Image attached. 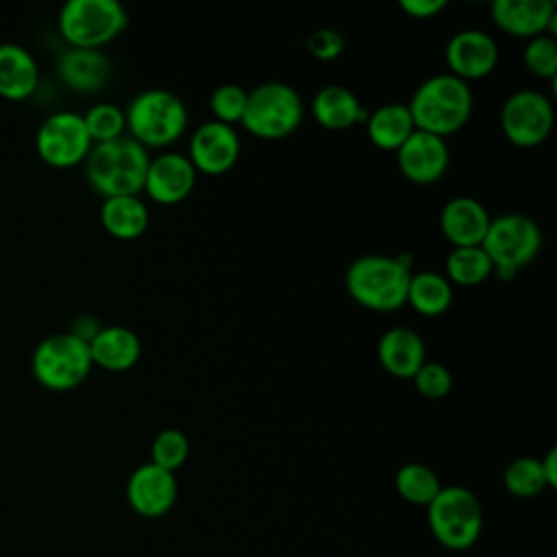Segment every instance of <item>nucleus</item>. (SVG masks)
Instances as JSON below:
<instances>
[{
  "label": "nucleus",
  "instance_id": "1",
  "mask_svg": "<svg viewBox=\"0 0 557 557\" xmlns=\"http://www.w3.org/2000/svg\"><path fill=\"white\" fill-rule=\"evenodd\" d=\"M472 107L470 85L448 72L422 81L407 104L413 126L437 137H448L463 128L472 115Z\"/></svg>",
  "mask_w": 557,
  "mask_h": 557
},
{
  "label": "nucleus",
  "instance_id": "2",
  "mask_svg": "<svg viewBox=\"0 0 557 557\" xmlns=\"http://www.w3.org/2000/svg\"><path fill=\"white\" fill-rule=\"evenodd\" d=\"M148 163V150L133 137L122 135L91 146L85 159V176L91 189L102 198L139 196V191H144Z\"/></svg>",
  "mask_w": 557,
  "mask_h": 557
},
{
  "label": "nucleus",
  "instance_id": "3",
  "mask_svg": "<svg viewBox=\"0 0 557 557\" xmlns=\"http://www.w3.org/2000/svg\"><path fill=\"white\" fill-rule=\"evenodd\" d=\"M411 270L400 257L361 255L350 261L344 283L355 302L372 311H396L407 302Z\"/></svg>",
  "mask_w": 557,
  "mask_h": 557
},
{
  "label": "nucleus",
  "instance_id": "4",
  "mask_svg": "<svg viewBox=\"0 0 557 557\" xmlns=\"http://www.w3.org/2000/svg\"><path fill=\"white\" fill-rule=\"evenodd\" d=\"M426 524L440 546L453 553L470 550L483 531V507L463 485H442L426 505Z\"/></svg>",
  "mask_w": 557,
  "mask_h": 557
},
{
  "label": "nucleus",
  "instance_id": "5",
  "mask_svg": "<svg viewBox=\"0 0 557 557\" xmlns=\"http://www.w3.org/2000/svg\"><path fill=\"white\" fill-rule=\"evenodd\" d=\"M128 137L148 148H165L187 131L185 102L161 87L139 91L124 111Z\"/></svg>",
  "mask_w": 557,
  "mask_h": 557
},
{
  "label": "nucleus",
  "instance_id": "6",
  "mask_svg": "<svg viewBox=\"0 0 557 557\" xmlns=\"http://www.w3.org/2000/svg\"><path fill=\"white\" fill-rule=\"evenodd\" d=\"M481 248L492 261V274L511 281L542 250V228L524 213H503L490 220Z\"/></svg>",
  "mask_w": 557,
  "mask_h": 557
},
{
  "label": "nucleus",
  "instance_id": "7",
  "mask_svg": "<svg viewBox=\"0 0 557 557\" xmlns=\"http://www.w3.org/2000/svg\"><path fill=\"white\" fill-rule=\"evenodd\" d=\"M128 26V13L117 0H67L57 17V28L67 48L100 50Z\"/></svg>",
  "mask_w": 557,
  "mask_h": 557
},
{
  "label": "nucleus",
  "instance_id": "8",
  "mask_svg": "<svg viewBox=\"0 0 557 557\" xmlns=\"http://www.w3.org/2000/svg\"><path fill=\"white\" fill-rule=\"evenodd\" d=\"M89 344L70 331L44 337L30 357L35 381L52 392H70L83 385L91 372Z\"/></svg>",
  "mask_w": 557,
  "mask_h": 557
},
{
  "label": "nucleus",
  "instance_id": "9",
  "mask_svg": "<svg viewBox=\"0 0 557 557\" xmlns=\"http://www.w3.org/2000/svg\"><path fill=\"white\" fill-rule=\"evenodd\" d=\"M300 94L281 81H268L248 91L244 128L259 139H283L302 122Z\"/></svg>",
  "mask_w": 557,
  "mask_h": 557
},
{
  "label": "nucleus",
  "instance_id": "10",
  "mask_svg": "<svg viewBox=\"0 0 557 557\" xmlns=\"http://www.w3.org/2000/svg\"><path fill=\"white\" fill-rule=\"evenodd\" d=\"M94 141L76 111H57L48 115L35 135V150L50 168L67 170L85 163Z\"/></svg>",
  "mask_w": 557,
  "mask_h": 557
},
{
  "label": "nucleus",
  "instance_id": "11",
  "mask_svg": "<svg viewBox=\"0 0 557 557\" xmlns=\"http://www.w3.org/2000/svg\"><path fill=\"white\" fill-rule=\"evenodd\" d=\"M555 111L548 96L535 89L513 91L500 109L503 135L520 148L540 146L553 131Z\"/></svg>",
  "mask_w": 557,
  "mask_h": 557
},
{
  "label": "nucleus",
  "instance_id": "12",
  "mask_svg": "<svg viewBox=\"0 0 557 557\" xmlns=\"http://www.w3.org/2000/svg\"><path fill=\"white\" fill-rule=\"evenodd\" d=\"M176 498L178 481L174 472H168L150 461L137 466L126 481V500L141 518H163L172 511Z\"/></svg>",
  "mask_w": 557,
  "mask_h": 557
},
{
  "label": "nucleus",
  "instance_id": "13",
  "mask_svg": "<svg viewBox=\"0 0 557 557\" xmlns=\"http://www.w3.org/2000/svg\"><path fill=\"white\" fill-rule=\"evenodd\" d=\"M242 141L233 126L222 122L200 124L189 139V161L196 172L220 176L226 174L239 159Z\"/></svg>",
  "mask_w": 557,
  "mask_h": 557
},
{
  "label": "nucleus",
  "instance_id": "14",
  "mask_svg": "<svg viewBox=\"0 0 557 557\" xmlns=\"http://www.w3.org/2000/svg\"><path fill=\"white\" fill-rule=\"evenodd\" d=\"M396 163L407 181L416 185H431L446 174L450 150L444 137L416 128L396 150Z\"/></svg>",
  "mask_w": 557,
  "mask_h": 557
},
{
  "label": "nucleus",
  "instance_id": "15",
  "mask_svg": "<svg viewBox=\"0 0 557 557\" xmlns=\"http://www.w3.org/2000/svg\"><path fill=\"white\" fill-rule=\"evenodd\" d=\"M444 59L448 74L468 83L494 72L498 63V46L485 30L466 28L448 39Z\"/></svg>",
  "mask_w": 557,
  "mask_h": 557
},
{
  "label": "nucleus",
  "instance_id": "16",
  "mask_svg": "<svg viewBox=\"0 0 557 557\" xmlns=\"http://www.w3.org/2000/svg\"><path fill=\"white\" fill-rule=\"evenodd\" d=\"M494 24L520 39L553 35L557 24V7L553 0H494L490 7Z\"/></svg>",
  "mask_w": 557,
  "mask_h": 557
},
{
  "label": "nucleus",
  "instance_id": "17",
  "mask_svg": "<svg viewBox=\"0 0 557 557\" xmlns=\"http://www.w3.org/2000/svg\"><path fill=\"white\" fill-rule=\"evenodd\" d=\"M196 176L198 172L189 157L181 152H163L150 159L144 191L159 205H178L194 191Z\"/></svg>",
  "mask_w": 557,
  "mask_h": 557
},
{
  "label": "nucleus",
  "instance_id": "18",
  "mask_svg": "<svg viewBox=\"0 0 557 557\" xmlns=\"http://www.w3.org/2000/svg\"><path fill=\"white\" fill-rule=\"evenodd\" d=\"M490 220L492 218L483 202L470 196H455L442 207L440 228L453 248L481 246Z\"/></svg>",
  "mask_w": 557,
  "mask_h": 557
},
{
  "label": "nucleus",
  "instance_id": "19",
  "mask_svg": "<svg viewBox=\"0 0 557 557\" xmlns=\"http://www.w3.org/2000/svg\"><path fill=\"white\" fill-rule=\"evenodd\" d=\"M61 83L78 94L100 91L111 76V61L102 50L65 48L57 61Z\"/></svg>",
  "mask_w": 557,
  "mask_h": 557
},
{
  "label": "nucleus",
  "instance_id": "20",
  "mask_svg": "<svg viewBox=\"0 0 557 557\" xmlns=\"http://www.w3.org/2000/svg\"><path fill=\"white\" fill-rule=\"evenodd\" d=\"M91 363L109 372H126L141 357L139 335L122 324L100 326V331L89 342Z\"/></svg>",
  "mask_w": 557,
  "mask_h": 557
},
{
  "label": "nucleus",
  "instance_id": "21",
  "mask_svg": "<svg viewBox=\"0 0 557 557\" xmlns=\"http://www.w3.org/2000/svg\"><path fill=\"white\" fill-rule=\"evenodd\" d=\"M376 357L383 370L398 379H411L426 361L422 337L409 326L387 329L376 344Z\"/></svg>",
  "mask_w": 557,
  "mask_h": 557
},
{
  "label": "nucleus",
  "instance_id": "22",
  "mask_svg": "<svg viewBox=\"0 0 557 557\" xmlns=\"http://www.w3.org/2000/svg\"><path fill=\"white\" fill-rule=\"evenodd\" d=\"M39 87V65L33 52L20 44H0V96L7 100H26Z\"/></svg>",
  "mask_w": 557,
  "mask_h": 557
},
{
  "label": "nucleus",
  "instance_id": "23",
  "mask_svg": "<svg viewBox=\"0 0 557 557\" xmlns=\"http://www.w3.org/2000/svg\"><path fill=\"white\" fill-rule=\"evenodd\" d=\"M311 111L315 122L329 131H346L368 117V111L361 107L355 91L335 83L315 91Z\"/></svg>",
  "mask_w": 557,
  "mask_h": 557
},
{
  "label": "nucleus",
  "instance_id": "24",
  "mask_svg": "<svg viewBox=\"0 0 557 557\" xmlns=\"http://www.w3.org/2000/svg\"><path fill=\"white\" fill-rule=\"evenodd\" d=\"M148 209L139 196H113L100 205V224L115 239H135L146 233Z\"/></svg>",
  "mask_w": 557,
  "mask_h": 557
},
{
  "label": "nucleus",
  "instance_id": "25",
  "mask_svg": "<svg viewBox=\"0 0 557 557\" xmlns=\"http://www.w3.org/2000/svg\"><path fill=\"white\" fill-rule=\"evenodd\" d=\"M368 137L381 150H398L405 139L416 131L407 104L387 102L376 107L366 117Z\"/></svg>",
  "mask_w": 557,
  "mask_h": 557
},
{
  "label": "nucleus",
  "instance_id": "26",
  "mask_svg": "<svg viewBox=\"0 0 557 557\" xmlns=\"http://www.w3.org/2000/svg\"><path fill=\"white\" fill-rule=\"evenodd\" d=\"M407 302L426 318L442 315L453 305V285L444 274L433 270L411 272Z\"/></svg>",
  "mask_w": 557,
  "mask_h": 557
},
{
  "label": "nucleus",
  "instance_id": "27",
  "mask_svg": "<svg viewBox=\"0 0 557 557\" xmlns=\"http://www.w3.org/2000/svg\"><path fill=\"white\" fill-rule=\"evenodd\" d=\"M446 278L450 285L474 287L492 276V261L481 246L453 248L446 257Z\"/></svg>",
  "mask_w": 557,
  "mask_h": 557
},
{
  "label": "nucleus",
  "instance_id": "28",
  "mask_svg": "<svg viewBox=\"0 0 557 557\" xmlns=\"http://www.w3.org/2000/svg\"><path fill=\"white\" fill-rule=\"evenodd\" d=\"M394 487H396V494L403 500H407L411 505L426 507L437 496V492L442 490V483H440V476L435 474L433 468H429L424 463H418V461H411V463H405L396 470Z\"/></svg>",
  "mask_w": 557,
  "mask_h": 557
},
{
  "label": "nucleus",
  "instance_id": "29",
  "mask_svg": "<svg viewBox=\"0 0 557 557\" xmlns=\"http://www.w3.org/2000/svg\"><path fill=\"white\" fill-rule=\"evenodd\" d=\"M503 485L516 498H535L548 485L535 457H516L503 470Z\"/></svg>",
  "mask_w": 557,
  "mask_h": 557
},
{
  "label": "nucleus",
  "instance_id": "30",
  "mask_svg": "<svg viewBox=\"0 0 557 557\" xmlns=\"http://www.w3.org/2000/svg\"><path fill=\"white\" fill-rule=\"evenodd\" d=\"M85 128L94 144H104L111 139H117L126 131V117L124 109H120L113 102H98L87 109L83 115Z\"/></svg>",
  "mask_w": 557,
  "mask_h": 557
},
{
  "label": "nucleus",
  "instance_id": "31",
  "mask_svg": "<svg viewBox=\"0 0 557 557\" xmlns=\"http://www.w3.org/2000/svg\"><path fill=\"white\" fill-rule=\"evenodd\" d=\"M189 457V440L181 429H163L150 444V463L176 472Z\"/></svg>",
  "mask_w": 557,
  "mask_h": 557
},
{
  "label": "nucleus",
  "instance_id": "32",
  "mask_svg": "<svg viewBox=\"0 0 557 557\" xmlns=\"http://www.w3.org/2000/svg\"><path fill=\"white\" fill-rule=\"evenodd\" d=\"M246 102H248V91L235 83H224L215 87L209 96V107L215 122H222L228 126H233L235 122H242Z\"/></svg>",
  "mask_w": 557,
  "mask_h": 557
},
{
  "label": "nucleus",
  "instance_id": "33",
  "mask_svg": "<svg viewBox=\"0 0 557 557\" xmlns=\"http://www.w3.org/2000/svg\"><path fill=\"white\" fill-rule=\"evenodd\" d=\"M522 59L533 76L553 81L557 76V39L553 35H537L529 39Z\"/></svg>",
  "mask_w": 557,
  "mask_h": 557
},
{
  "label": "nucleus",
  "instance_id": "34",
  "mask_svg": "<svg viewBox=\"0 0 557 557\" xmlns=\"http://www.w3.org/2000/svg\"><path fill=\"white\" fill-rule=\"evenodd\" d=\"M416 389L431 400L444 398L453 389V374L444 363L437 361H424L420 370L411 376Z\"/></svg>",
  "mask_w": 557,
  "mask_h": 557
},
{
  "label": "nucleus",
  "instance_id": "35",
  "mask_svg": "<svg viewBox=\"0 0 557 557\" xmlns=\"http://www.w3.org/2000/svg\"><path fill=\"white\" fill-rule=\"evenodd\" d=\"M305 46L309 54L318 61H333L342 54L346 39L335 28H318L311 35H307Z\"/></svg>",
  "mask_w": 557,
  "mask_h": 557
},
{
  "label": "nucleus",
  "instance_id": "36",
  "mask_svg": "<svg viewBox=\"0 0 557 557\" xmlns=\"http://www.w3.org/2000/svg\"><path fill=\"white\" fill-rule=\"evenodd\" d=\"M398 7L409 15L418 20H429L440 15L446 9V0H400Z\"/></svg>",
  "mask_w": 557,
  "mask_h": 557
},
{
  "label": "nucleus",
  "instance_id": "37",
  "mask_svg": "<svg viewBox=\"0 0 557 557\" xmlns=\"http://www.w3.org/2000/svg\"><path fill=\"white\" fill-rule=\"evenodd\" d=\"M100 331V324L91 318V315H81V318H76L74 322H72V329H70V333L72 335H76L78 339H83V342H91L94 339V335Z\"/></svg>",
  "mask_w": 557,
  "mask_h": 557
},
{
  "label": "nucleus",
  "instance_id": "38",
  "mask_svg": "<svg viewBox=\"0 0 557 557\" xmlns=\"http://www.w3.org/2000/svg\"><path fill=\"white\" fill-rule=\"evenodd\" d=\"M540 466H542V472H544V479H546V485L553 490L557 487V448H548V453L540 459Z\"/></svg>",
  "mask_w": 557,
  "mask_h": 557
}]
</instances>
